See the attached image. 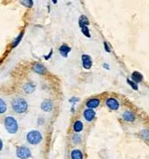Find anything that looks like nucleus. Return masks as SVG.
<instances>
[{
	"mask_svg": "<svg viewBox=\"0 0 149 159\" xmlns=\"http://www.w3.org/2000/svg\"><path fill=\"white\" fill-rule=\"evenodd\" d=\"M4 126L7 131L11 134H15L19 130V124L16 119L12 116H7L4 120Z\"/></svg>",
	"mask_w": 149,
	"mask_h": 159,
	"instance_id": "f257e3e1",
	"label": "nucleus"
},
{
	"mask_svg": "<svg viewBox=\"0 0 149 159\" xmlns=\"http://www.w3.org/2000/svg\"><path fill=\"white\" fill-rule=\"evenodd\" d=\"M12 108L14 111H16L17 113H24L26 111L28 105L24 99L19 97V98H15L12 101Z\"/></svg>",
	"mask_w": 149,
	"mask_h": 159,
	"instance_id": "f03ea898",
	"label": "nucleus"
},
{
	"mask_svg": "<svg viewBox=\"0 0 149 159\" xmlns=\"http://www.w3.org/2000/svg\"><path fill=\"white\" fill-rule=\"evenodd\" d=\"M26 138L31 144H38L42 141V135L38 131H32L27 134Z\"/></svg>",
	"mask_w": 149,
	"mask_h": 159,
	"instance_id": "7ed1b4c3",
	"label": "nucleus"
},
{
	"mask_svg": "<svg viewBox=\"0 0 149 159\" xmlns=\"http://www.w3.org/2000/svg\"><path fill=\"white\" fill-rule=\"evenodd\" d=\"M17 156L20 159H27L31 158L32 152L27 147L21 146L17 150Z\"/></svg>",
	"mask_w": 149,
	"mask_h": 159,
	"instance_id": "20e7f679",
	"label": "nucleus"
},
{
	"mask_svg": "<svg viewBox=\"0 0 149 159\" xmlns=\"http://www.w3.org/2000/svg\"><path fill=\"white\" fill-rule=\"evenodd\" d=\"M106 104H107V105L111 110H114V111L118 110V109H119V106H120L119 102H118L116 99H114V98H109V99H107Z\"/></svg>",
	"mask_w": 149,
	"mask_h": 159,
	"instance_id": "39448f33",
	"label": "nucleus"
},
{
	"mask_svg": "<svg viewBox=\"0 0 149 159\" xmlns=\"http://www.w3.org/2000/svg\"><path fill=\"white\" fill-rule=\"evenodd\" d=\"M82 62H83V66L85 69H90L92 67V58L90 56L88 55H83L82 56Z\"/></svg>",
	"mask_w": 149,
	"mask_h": 159,
	"instance_id": "423d86ee",
	"label": "nucleus"
},
{
	"mask_svg": "<svg viewBox=\"0 0 149 159\" xmlns=\"http://www.w3.org/2000/svg\"><path fill=\"white\" fill-rule=\"evenodd\" d=\"M94 116H95V112L92 109H87L84 111V117L88 122L92 121L94 118Z\"/></svg>",
	"mask_w": 149,
	"mask_h": 159,
	"instance_id": "0eeeda50",
	"label": "nucleus"
},
{
	"mask_svg": "<svg viewBox=\"0 0 149 159\" xmlns=\"http://www.w3.org/2000/svg\"><path fill=\"white\" fill-rule=\"evenodd\" d=\"M41 109L44 111H50L52 109V103L50 100H45L41 104Z\"/></svg>",
	"mask_w": 149,
	"mask_h": 159,
	"instance_id": "6e6552de",
	"label": "nucleus"
},
{
	"mask_svg": "<svg viewBox=\"0 0 149 159\" xmlns=\"http://www.w3.org/2000/svg\"><path fill=\"white\" fill-rule=\"evenodd\" d=\"M100 104V100L97 99V98H93V99H91L87 102L86 104V106L89 107L90 109H93V108H96L98 107Z\"/></svg>",
	"mask_w": 149,
	"mask_h": 159,
	"instance_id": "1a4fd4ad",
	"label": "nucleus"
},
{
	"mask_svg": "<svg viewBox=\"0 0 149 159\" xmlns=\"http://www.w3.org/2000/svg\"><path fill=\"white\" fill-rule=\"evenodd\" d=\"M70 51H71V48L68 45H63L59 48V52H60L61 56L64 57H67V55H68V53H69Z\"/></svg>",
	"mask_w": 149,
	"mask_h": 159,
	"instance_id": "9d476101",
	"label": "nucleus"
},
{
	"mask_svg": "<svg viewBox=\"0 0 149 159\" xmlns=\"http://www.w3.org/2000/svg\"><path fill=\"white\" fill-rule=\"evenodd\" d=\"M72 159H83V154L80 150H73L71 153Z\"/></svg>",
	"mask_w": 149,
	"mask_h": 159,
	"instance_id": "9b49d317",
	"label": "nucleus"
},
{
	"mask_svg": "<svg viewBox=\"0 0 149 159\" xmlns=\"http://www.w3.org/2000/svg\"><path fill=\"white\" fill-rule=\"evenodd\" d=\"M132 78H133V82L140 83V82H141V81H142L143 77H142V75H141L140 72H138V71H134V72L133 73V75H132Z\"/></svg>",
	"mask_w": 149,
	"mask_h": 159,
	"instance_id": "f8f14e48",
	"label": "nucleus"
},
{
	"mask_svg": "<svg viewBox=\"0 0 149 159\" xmlns=\"http://www.w3.org/2000/svg\"><path fill=\"white\" fill-rule=\"evenodd\" d=\"M123 117H124V119H125L126 121H128V122H133V121H134V119H135V116H134L133 113H132L131 111H128L124 112Z\"/></svg>",
	"mask_w": 149,
	"mask_h": 159,
	"instance_id": "ddd939ff",
	"label": "nucleus"
},
{
	"mask_svg": "<svg viewBox=\"0 0 149 159\" xmlns=\"http://www.w3.org/2000/svg\"><path fill=\"white\" fill-rule=\"evenodd\" d=\"M79 24H80V28H82V27H84V26H87V25L89 24L88 18H87L85 16L82 15V16L80 18V19H79Z\"/></svg>",
	"mask_w": 149,
	"mask_h": 159,
	"instance_id": "4468645a",
	"label": "nucleus"
},
{
	"mask_svg": "<svg viewBox=\"0 0 149 159\" xmlns=\"http://www.w3.org/2000/svg\"><path fill=\"white\" fill-rule=\"evenodd\" d=\"M33 70H34L35 72L39 73V74H44V73L45 72V68L42 65L38 64V65H35L33 66Z\"/></svg>",
	"mask_w": 149,
	"mask_h": 159,
	"instance_id": "2eb2a0df",
	"label": "nucleus"
},
{
	"mask_svg": "<svg viewBox=\"0 0 149 159\" xmlns=\"http://www.w3.org/2000/svg\"><path fill=\"white\" fill-rule=\"evenodd\" d=\"M83 129V124L80 121H76L74 125H73V130L76 132H80Z\"/></svg>",
	"mask_w": 149,
	"mask_h": 159,
	"instance_id": "dca6fc26",
	"label": "nucleus"
},
{
	"mask_svg": "<svg viewBox=\"0 0 149 159\" xmlns=\"http://www.w3.org/2000/svg\"><path fill=\"white\" fill-rule=\"evenodd\" d=\"M24 90L27 93H31V92H32V91H34V85L32 84H26L24 86Z\"/></svg>",
	"mask_w": 149,
	"mask_h": 159,
	"instance_id": "f3484780",
	"label": "nucleus"
},
{
	"mask_svg": "<svg viewBox=\"0 0 149 159\" xmlns=\"http://www.w3.org/2000/svg\"><path fill=\"white\" fill-rule=\"evenodd\" d=\"M6 109H7V106H6L5 102L3 99H0V113L5 112Z\"/></svg>",
	"mask_w": 149,
	"mask_h": 159,
	"instance_id": "a211bd4d",
	"label": "nucleus"
},
{
	"mask_svg": "<svg viewBox=\"0 0 149 159\" xmlns=\"http://www.w3.org/2000/svg\"><path fill=\"white\" fill-rule=\"evenodd\" d=\"M21 4L23 5H24V6L30 8V7L32 6L33 2H32V0H21Z\"/></svg>",
	"mask_w": 149,
	"mask_h": 159,
	"instance_id": "6ab92c4d",
	"label": "nucleus"
},
{
	"mask_svg": "<svg viewBox=\"0 0 149 159\" xmlns=\"http://www.w3.org/2000/svg\"><path fill=\"white\" fill-rule=\"evenodd\" d=\"M81 30H82V32H83V34H84L85 36H86L87 38H90V37H91V34H90V32H89V29H88L87 26L82 27Z\"/></svg>",
	"mask_w": 149,
	"mask_h": 159,
	"instance_id": "aec40b11",
	"label": "nucleus"
},
{
	"mask_svg": "<svg viewBox=\"0 0 149 159\" xmlns=\"http://www.w3.org/2000/svg\"><path fill=\"white\" fill-rule=\"evenodd\" d=\"M128 84L132 86V88H133V90H138V85H137V84H136L135 82H132V81H130V80L128 79Z\"/></svg>",
	"mask_w": 149,
	"mask_h": 159,
	"instance_id": "412c9836",
	"label": "nucleus"
},
{
	"mask_svg": "<svg viewBox=\"0 0 149 159\" xmlns=\"http://www.w3.org/2000/svg\"><path fill=\"white\" fill-rule=\"evenodd\" d=\"M22 37H23V33H21V34L19 35V38H17V39H16V40L14 41V43H13V47H15V46L17 45H18V44L19 43V41L21 40Z\"/></svg>",
	"mask_w": 149,
	"mask_h": 159,
	"instance_id": "4be33fe9",
	"label": "nucleus"
},
{
	"mask_svg": "<svg viewBox=\"0 0 149 159\" xmlns=\"http://www.w3.org/2000/svg\"><path fill=\"white\" fill-rule=\"evenodd\" d=\"M72 140H73V142H74L75 143H79L80 142V136H78V135H74Z\"/></svg>",
	"mask_w": 149,
	"mask_h": 159,
	"instance_id": "5701e85b",
	"label": "nucleus"
},
{
	"mask_svg": "<svg viewBox=\"0 0 149 159\" xmlns=\"http://www.w3.org/2000/svg\"><path fill=\"white\" fill-rule=\"evenodd\" d=\"M105 49H106V50H107V52H110V49H109V46L107 45V43H105Z\"/></svg>",
	"mask_w": 149,
	"mask_h": 159,
	"instance_id": "b1692460",
	"label": "nucleus"
},
{
	"mask_svg": "<svg viewBox=\"0 0 149 159\" xmlns=\"http://www.w3.org/2000/svg\"><path fill=\"white\" fill-rule=\"evenodd\" d=\"M3 149V142H2V140L0 139V150Z\"/></svg>",
	"mask_w": 149,
	"mask_h": 159,
	"instance_id": "393cba45",
	"label": "nucleus"
},
{
	"mask_svg": "<svg viewBox=\"0 0 149 159\" xmlns=\"http://www.w3.org/2000/svg\"><path fill=\"white\" fill-rule=\"evenodd\" d=\"M52 2H53V4H57L58 0H52Z\"/></svg>",
	"mask_w": 149,
	"mask_h": 159,
	"instance_id": "a878e982",
	"label": "nucleus"
}]
</instances>
